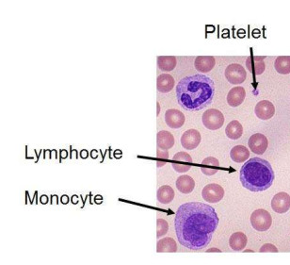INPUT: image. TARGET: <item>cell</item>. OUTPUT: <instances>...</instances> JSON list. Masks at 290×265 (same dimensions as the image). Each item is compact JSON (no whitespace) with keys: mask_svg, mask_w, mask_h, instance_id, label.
Listing matches in <instances>:
<instances>
[{"mask_svg":"<svg viewBox=\"0 0 290 265\" xmlns=\"http://www.w3.org/2000/svg\"><path fill=\"white\" fill-rule=\"evenodd\" d=\"M214 207L205 203L189 202L178 207L174 229L181 245L190 250H202L209 245L219 226Z\"/></svg>","mask_w":290,"mask_h":265,"instance_id":"6da1fadb","label":"cell"},{"mask_svg":"<svg viewBox=\"0 0 290 265\" xmlns=\"http://www.w3.org/2000/svg\"><path fill=\"white\" fill-rule=\"evenodd\" d=\"M215 95L213 81L206 75L187 76L178 82L176 98L179 105L188 112H199L211 104Z\"/></svg>","mask_w":290,"mask_h":265,"instance_id":"7a4b0ae2","label":"cell"},{"mask_svg":"<svg viewBox=\"0 0 290 265\" xmlns=\"http://www.w3.org/2000/svg\"><path fill=\"white\" fill-rule=\"evenodd\" d=\"M239 178L244 188L251 192H263L273 184L275 175L270 163L261 158H253L240 169Z\"/></svg>","mask_w":290,"mask_h":265,"instance_id":"3957f363","label":"cell"},{"mask_svg":"<svg viewBox=\"0 0 290 265\" xmlns=\"http://www.w3.org/2000/svg\"><path fill=\"white\" fill-rule=\"evenodd\" d=\"M251 224L256 231L263 232L269 230L272 224V218L267 210L259 208L252 213Z\"/></svg>","mask_w":290,"mask_h":265,"instance_id":"277c9868","label":"cell"},{"mask_svg":"<svg viewBox=\"0 0 290 265\" xmlns=\"http://www.w3.org/2000/svg\"><path fill=\"white\" fill-rule=\"evenodd\" d=\"M204 126L210 130L220 129L224 124V116L222 113L216 109H209L206 111L202 117Z\"/></svg>","mask_w":290,"mask_h":265,"instance_id":"5b68a950","label":"cell"},{"mask_svg":"<svg viewBox=\"0 0 290 265\" xmlns=\"http://www.w3.org/2000/svg\"><path fill=\"white\" fill-rule=\"evenodd\" d=\"M225 78L231 84L238 85L243 83L247 79V73L242 65L238 63H233L226 67Z\"/></svg>","mask_w":290,"mask_h":265,"instance_id":"8992f818","label":"cell"},{"mask_svg":"<svg viewBox=\"0 0 290 265\" xmlns=\"http://www.w3.org/2000/svg\"><path fill=\"white\" fill-rule=\"evenodd\" d=\"M202 196L209 203H218L224 196V189L221 185L211 183L204 187Z\"/></svg>","mask_w":290,"mask_h":265,"instance_id":"52a82bcc","label":"cell"},{"mask_svg":"<svg viewBox=\"0 0 290 265\" xmlns=\"http://www.w3.org/2000/svg\"><path fill=\"white\" fill-rule=\"evenodd\" d=\"M248 145L253 153H255L256 155H262L267 150L268 141L264 134L256 133L250 137Z\"/></svg>","mask_w":290,"mask_h":265,"instance_id":"ba28073f","label":"cell"},{"mask_svg":"<svg viewBox=\"0 0 290 265\" xmlns=\"http://www.w3.org/2000/svg\"><path fill=\"white\" fill-rule=\"evenodd\" d=\"M271 207L277 213H286L290 208V196L285 192H281L273 196Z\"/></svg>","mask_w":290,"mask_h":265,"instance_id":"9c48e42d","label":"cell"},{"mask_svg":"<svg viewBox=\"0 0 290 265\" xmlns=\"http://www.w3.org/2000/svg\"><path fill=\"white\" fill-rule=\"evenodd\" d=\"M201 133L196 129H188L181 137V145L186 150L197 148L201 143Z\"/></svg>","mask_w":290,"mask_h":265,"instance_id":"30bf717a","label":"cell"},{"mask_svg":"<svg viewBox=\"0 0 290 265\" xmlns=\"http://www.w3.org/2000/svg\"><path fill=\"white\" fill-rule=\"evenodd\" d=\"M186 117L184 114L178 110L171 109L165 114V122L167 126L171 128H180L185 124Z\"/></svg>","mask_w":290,"mask_h":265,"instance_id":"8fae6325","label":"cell"},{"mask_svg":"<svg viewBox=\"0 0 290 265\" xmlns=\"http://www.w3.org/2000/svg\"><path fill=\"white\" fill-rule=\"evenodd\" d=\"M256 116L261 120H268L275 115L274 105L268 100H261L255 108Z\"/></svg>","mask_w":290,"mask_h":265,"instance_id":"7c38bea8","label":"cell"},{"mask_svg":"<svg viewBox=\"0 0 290 265\" xmlns=\"http://www.w3.org/2000/svg\"><path fill=\"white\" fill-rule=\"evenodd\" d=\"M266 57L260 56H250L246 59V67L250 73L255 76H260L264 73L266 69V65L264 62V59Z\"/></svg>","mask_w":290,"mask_h":265,"instance_id":"4fadbf2b","label":"cell"},{"mask_svg":"<svg viewBox=\"0 0 290 265\" xmlns=\"http://www.w3.org/2000/svg\"><path fill=\"white\" fill-rule=\"evenodd\" d=\"M246 97V92L243 87L237 86L232 88L228 94H227V103L229 104L231 107H238L239 105L243 103Z\"/></svg>","mask_w":290,"mask_h":265,"instance_id":"5bb4252c","label":"cell"},{"mask_svg":"<svg viewBox=\"0 0 290 265\" xmlns=\"http://www.w3.org/2000/svg\"><path fill=\"white\" fill-rule=\"evenodd\" d=\"M216 59L212 56H199L195 59L194 66L200 73H209L214 68Z\"/></svg>","mask_w":290,"mask_h":265,"instance_id":"9a60e30c","label":"cell"},{"mask_svg":"<svg viewBox=\"0 0 290 265\" xmlns=\"http://www.w3.org/2000/svg\"><path fill=\"white\" fill-rule=\"evenodd\" d=\"M175 184H176L177 190L180 193L185 194V195L190 194L194 190V188H195V181H194V179L191 177L187 176V175H183V176L179 177L177 178Z\"/></svg>","mask_w":290,"mask_h":265,"instance_id":"2e32d148","label":"cell"},{"mask_svg":"<svg viewBox=\"0 0 290 265\" xmlns=\"http://www.w3.org/2000/svg\"><path fill=\"white\" fill-rule=\"evenodd\" d=\"M175 81L170 74H161L157 80V89L159 92L167 93L174 88Z\"/></svg>","mask_w":290,"mask_h":265,"instance_id":"e0dca14e","label":"cell"},{"mask_svg":"<svg viewBox=\"0 0 290 265\" xmlns=\"http://www.w3.org/2000/svg\"><path fill=\"white\" fill-rule=\"evenodd\" d=\"M174 145V135L167 131L161 130L157 135V146L158 148L163 150L171 149Z\"/></svg>","mask_w":290,"mask_h":265,"instance_id":"ac0fdd59","label":"cell"},{"mask_svg":"<svg viewBox=\"0 0 290 265\" xmlns=\"http://www.w3.org/2000/svg\"><path fill=\"white\" fill-rule=\"evenodd\" d=\"M220 168V162L214 157L206 158L201 165V171L207 176H213L218 173Z\"/></svg>","mask_w":290,"mask_h":265,"instance_id":"d6986e66","label":"cell"},{"mask_svg":"<svg viewBox=\"0 0 290 265\" xmlns=\"http://www.w3.org/2000/svg\"><path fill=\"white\" fill-rule=\"evenodd\" d=\"M248 242L247 236L243 232H236L229 239V245L234 251H241L246 247Z\"/></svg>","mask_w":290,"mask_h":265,"instance_id":"ffe728a7","label":"cell"},{"mask_svg":"<svg viewBox=\"0 0 290 265\" xmlns=\"http://www.w3.org/2000/svg\"><path fill=\"white\" fill-rule=\"evenodd\" d=\"M174 189L169 186V185H164L161 186L157 193V197L158 200L161 203V204H170L173 200H174Z\"/></svg>","mask_w":290,"mask_h":265,"instance_id":"44dd1931","label":"cell"},{"mask_svg":"<svg viewBox=\"0 0 290 265\" xmlns=\"http://www.w3.org/2000/svg\"><path fill=\"white\" fill-rule=\"evenodd\" d=\"M225 133L228 138L231 140H237L243 134V127L237 120H234L227 125L225 128Z\"/></svg>","mask_w":290,"mask_h":265,"instance_id":"7402d4cb","label":"cell"},{"mask_svg":"<svg viewBox=\"0 0 290 265\" xmlns=\"http://www.w3.org/2000/svg\"><path fill=\"white\" fill-rule=\"evenodd\" d=\"M158 253H175L177 251V243L173 238H164L157 244Z\"/></svg>","mask_w":290,"mask_h":265,"instance_id":"603a6c76","label":"cell"},{"mask_svg":"<svg viewBox=\"0 0 290 265\" xmlns=\"http://www.w3.org/2000/svg\"><path fill=\"white\" fill-rule=\"evenodd\" d=\"M230 157L234 162L241 163L249 159L250 151L244 146H236L230 151Z\"/></svg>","mask_w":290,"mask_h":265,"instance_id":"cb8c5ba5","label":"cell"},{"mask_svg":"<svg viewBox=\"0 0 290 265\" xmlns=\"http://www.w3.org/2000/svg\"><path fill=\"white\" fill-rule=\"evenodd\" d=\"M158 66L162 72H171L176 66V58L174 56H159Z\"/></svg>","mask_w":290,"mask_h":265,"instance_id":"d4e9b609","label":"cell"},{"mask_svg":"<svg viewBox=\"0 0 290 265\" xmlns=\"http://www.w3.org/2000/svg\"><path fill=\"white\" fill-rule=\"evenodd\" d=\"M275 70L281 75L290 74V56H280L274 62Z\"/></svg>","mask_w":290,"mask_h":265,"instance_id":"484cf974","label":"cell"},{"mask_svg":"<svg viewBox=\"0 0 290 265\" xmlns=\"http://www.w3.org/2000/svg\"><path fill=\"white\" fill-rule=\"evenodd\" d=\"M169 231V224L166 220L158 219L157 221V236L160 238Z\"/></svg>","mask_w":290,"mask_h":265,"instance_id":"4316f807","label":"cell"},{"mask_svg":"<svg viewBox=\"0 0 290 265\" xmlns=\"http://www.w3.org/2000/svg\"><path fill=\"white\" fill-rule=\"evenodd\" d=\"M174 162H185V163H191L192 162V158L190 157L189 154L186 152H178L176 153L173 158Z\"/></svg>","mask_w":290,"mask_h":265,"instance_id":"83f0119b","label":"cell"},{"mask_svg":"<svg viewBox=\"0 0 290 265\" xmlns=\"http://www.w3.org/2000/svg\"><path fill=\"white\" fill-rule=\"evenodd\" d=\"M190 164H180V163H173V168L177 173H186L190 169Z\"/></svg>","mask_w":290,"mask_h":265,"instance_id":"f1b7e54d","label":"cell"},{"mask_svg":"<svg viewBox=\"0 0 290 265\" xmlns=\"http://www.w3.org/2000/svg\"><path fill=\"white\" fill-rule=\"evenodd\" d=\"M261 253H265V252H272V253H277L278 252V249L275 245H273L272 243H266L264 244L260 250H259Z\"/></svg>","mask_w":290,"mask_h":265,"instance_id":"f546056e","label":"cell"},{"mask_svg":"<svg viewBox=\"0 0 290 265\" xmlns=\"http://www.w3.org/2000/svg\"><path fill=\"white\" fill-rule=\"evenodd\" d=\"M157 157L162 160H167L169 159V151L168 150L160 149L158 147L157 149Z\"/></svg>","mask_w":290,"mask_h":265,"instance_id":"4dcf8cb0","label":"cell"},{"mask_svg":"<svg viewBox=\"0 0 290 265\" xmlns=\"http://www.w3.org/2000/svg\"><path fill=\"white\" fill-rule=\"evenodd\" d=\"M208 252H221V250L220 249H218V248H210L208 250Z\"/></svg>","mask_w":290,"mask_h":265,"instance_id":"1f68e13d","label":"cell"},{"mask_svg":"<svg viewBox=\"0 0 290 265\" xmlns=\"http://www.w3.org/2000/svg\"><path fill=\"white\" fill-rule=\"evenodd\" d=\"M157 108H158V111H157V116H158V115H159V113H160V106H159V103H157Z\"/></svg>","mask_w":290,"mask_h":265,"instance_id":"d6a6232c","label":"cell"}]
</instances>
